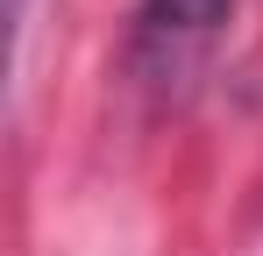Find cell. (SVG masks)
<instances>
[{"instance_id":"cell-1","label":"cell","mask_w":263,"mask_h":256,"mask_svg":"<svg viewBox=\"0 0 263 256\" xmlns=\"http://www.w3.org/2000/svg\"><path fill=\"white\" fill-rule=\"evenodd\" d=\"M228 14H235V0H142V14H135V71L149 85H164V93L185 85L206 64V50L220 43Z\"/></svg>"}]
</instances>
